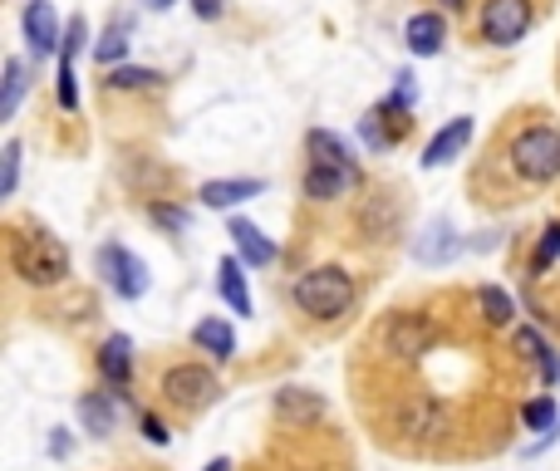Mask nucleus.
Here are the masks:
<instances>
[{
    "mask_svg": "<svg viewBox=\"0 0 560 471\" xmlns=\"http://www.w3.org/2000/svg\"><path fill=\"white\" fill-rule=\"evenodd\" d=\"M10 265L25 285H59L69 275V251L59 235H49L45 226H15L10 231Z\"/></svg>",
    "mask_w": 560,
    "mask_h": 471,
    "instance_id": "obj_1",
    "label": "nucleus"
},
{
    "mask_svg": "<svg viewBox=\"0 0 560 471\" xmlns=\"http://www.w3.org/2000/svg\"><path fill=\"white\" fill-rule=\"evenodd\" d=\"M290 300L300 314H314V319H339L354 304V280L339 270V265H314L300 280L290 285Z\"/></svg>",
    "mask_w": 560,
    "mask_h": 471,
    "instance_id": "obj_2",
    "label": "nucleus"
},
{
    "mask_svg": "<svg viewBox=\"0 0 560 471\" xmlns=\"http://www.w3.org/2000/svg\"><path fill=\"white\" fill-rule=\"evenodd\" d=\"M511 167H516L521 182H556L560 177V128H521L511 137Z\"/></svg>",
    "mask_w": 560,
    "mask_h": 471,
    "instance_id": "obj_3",
    "label": "nucleus"
},
{
    "mask_svg": "<svg viewBox=\"0 0 560 471\" xmlns=\"http://www.w3.org/2000/svg\"><path fill=\"white\" fill-rule=\"evenodd\" d=\"M98 275H104V285L118 294V300H138V294H147V265L118 241L98 245Z\"/></svg>",
    "mask_w": 560,
    "mask_h": 471,
    "instance_id": "obj_4",
    "label": "nucleus"
},
{
    "mask_svg": "<svg viewBox=\"0 0 560 471\" xmlns=\"http://www.w3.org/2000/svg\"><path fill=\"white\" fill-rule=\"evenodd\" d=\"M216 378H212V369H196V363H177V369H167L163 373V398L167 402H177V408H187V412H196V408H206V402H216Z\"/></svg>",
    "mask_w": 560,
    "mask_h": 471,
    "instance_id": "obj_5",
    "label": "nucleus"
},
{
    "mask_svg": "<svg viewBox=\"0 0 560 471\" xmlns=\"http://www.w3.org/2000/svg\"><path fill=\"white\" fill-rule=\"evenodd\" d=\"M531 20H536L531 15V0H487V5H481V39L507 49L526 35Z\"/></svg>",
    "mask_w": 560,
    "mask_h": 471,
    "instance_id": "obj_6",
    "label": "nucleus"
},
{
    "mask_svg": "<svg viewBox=\"0 0 560 471\" xmlns=\"http://www.w3.org/2000/svg\"><path fill=\"white\" fill-rule=\"evenodd\" d=\"M349 186H359V162L310 157V172H305V196L310 202H339V196H349Z\"/></svg>",
    "mask_w": 560,
    "mask_h": 471,
    "instance_id": "obj_7",
    "label": "nucleus"
},
{
    "mask_svg": "<svg viewBox=\"0 0 560 471\" xmlns=\"http://www.w3.org/2000/svg\"><path fill=\"white\" fill-rule=\"evenodd\" d=\"M20 25H25V45H29V55H59L64 49V29H59V20H55V10H49V0H29L25 5V15H20Z\"/></svg>",
    "mask_w": 560,
    "mask_h": 471,
    "instance_id": "obj_8",
    "label": "nucleus"
},
{
    "mask_svg": "<svg viewBox=\"0 0 560 471\" xmlns=\"http://www.w3.org/2000/svg\"><path fill=\"white\" fill-rule=\"evenodd\" d=\"M383 343H389V353H398V359H418L432 343V324L422 319V314H393L389 329H383Z\"/></svg>",
    "mask_w": 560,
    "mask_h": 471,
    "instance_id": "obj_9",
    "label": "nucleus"
},
{
    "mask_svg": "<svg viewBox=\"0 0 560 471\" xmlns=\"http://www.w3.org/2000/svg\"><path fill=\"white\" fill-rule=\"evenodd\" d=\"M261 192H265L261 177H226V182H206L196 196H202V206H212V212H231V206L251 202V196H261Z\"/></svg>",
    "mask_w": 560,
    "mask_h": 471,
    "instance_id": "obj_10",
    "label": "nucleus"
},
{
    "mask_svg": "<svg viewBox=\"0 0 560 471\" xmlns=\"http://www.w3.org/2000/svg\"><path fill=\"white\" fill-rule=\"evenodd\" d=\"M98 373L114 388H128V378H133V343H128V334H108L98 343Z\"/></svg>",
    "mask_w": 560,
    "mask_h": 471,
    "instance_id": "obj_11",
    "label": "nucleus"
},
{
    "mask_svg": "<svg viewBox=\"0 0 560 471\" xmlns=\"http://www.w3.org/2000/svg\"><path fill=\"white\" fill-rule=\"evenodd\" d=\"M226 235L236 241V251H241V261H246V265H271L275 255H281V251H275L271 235H261V226H251L246 216H236V221L226 226Z\"/></svg>",
    "mask_w": 560,
    "mask_h": 471,
    "instance_id": "obj_12",
    "label": "nucleus"
},
{
    "mask_svg": "<svg viewBox=\"0 0 560 471\" xmlns=\"http://www.w3.org/2000/svg\"><path fill=\"white\" fill-rule=\"evenodd\" d=\"M472 143V118H452L442 133H432V143L422 147V167H442Z\"/></svg>",
    "mask_w": 560,
    "mask_h": 471,
    "instance_id": "obj_13",
    "label": "nucleus"
},
{
    "mask_svg": "<svg viewBox=\"0 0 560 471\" xmlns=\"http://www.w3.org/2000/svg\"><path fill=\"white\" fill-rule=\"evenodd\" d=\"M403 39H408V49L418 59H432L442 49V39H448V25H442V15H432V10H418V15L408 20V29H403Z\"/></svg>",
    "mask_w": 560,
    "mask_h": 471,
    "instance_id": "obj_14",
    "label": "nucleus"
},
{
    "mask_svg": "<svg viewBox=\"0 0 560 471\" xmlns=\"http://www.w3.org/2000/svg\"><path fill=\"white\" fill-rule=\"evenodd\" d=\"M324 412V398L310 388H281L275 392V418L281 422H314Z\"/></svg>",
    "mask_w": 560,
    "mask_h": 471,
    "instance_id": "obj_15",
    "label": "nucleus"
},
{
    "mask_svg": "<svg viewBox=\"0 0 560 471\" xmlns=\"http://www.w3.org/2000/svg\"><path fill=\"white\" fill-rule=\"evenodd\" d=\"M457 235H452V226L448 221H432L428 231L418 235V245H413V255H418L422 265H442V261H452V255H457Z\"/></svg>",
    "mask_w": 560,
    "mask_h": 471,
    "instance_id": "obj_16",
    "label": "nucleus"
},
{
    "mask_svg": "<svg viewBox=\"0 0 560 471\" xmlns=\"http://www.w3.org/2000/svg\"><path fill=\"white\" fill-rule=\"evenodd\" d=\"M79 422H84L94 437H104V432H114L118 422V402L114 392H79Z\"/></svg>",
    "mask_w": 560,
    "mask_h": 471,
    "instance_id": "obj_17",
    "label": "nucleus"
},
{
    "mask_svg": "<svg viewBox=\"0 0 560 471\" xmlns=\"http://www.w3.org/2000/svg\"><path fill=\"white\" fill-rule=\"evenodd\" d=\"M192 343H196V349L212 353L216 363L231 359V353H236V334H231V324H226V319H202V324L192 329Z\"/></svg>",
    "mask_w": 560,
    "mask_h": 471,
    "instance_id": "obj_18",
    "label": "nucleus"
},
{
    "mask_svg": "<svg viewBox=\"0 0 560 471\" xmlns=\"http://www.w3.org/2000/svg\"><path fill=\"white\" fill-rule=\"evenodd\" d=\"M216 290H222V300L231 304L236 314H251V290H246V275H241V265H236V255L222 261V270H216Z\"/></svg>",
    "mask_w": 560,
    "mask_h": 471,
    "instance_id": "obj_19",
    "label": "nucleus"
},
{
    "mask_svg": "<svg viewBox=\"0 0 560 471\" xmlns=\"http://www.w3.org/2000/svg\"><path fill=\"white\" fill-rule=\"evenodd\" d=\"M516 343H521V349L531 353V359H536V369H540V383H546V388H556V383H560V359H556V353L546 349V339H540L536 329H516Z\"/></svg>",
    "mask_w": 560,
    "mask_h": 471,
    "instance_id": "obj_20",
    "label": "nucleus"
},
{
    "mask_svg": "<svg viewBox=\"0 0 560 471\" xmlns=\"http://www.w3.org/2000/svg\"><path fill=\"white\" fill-rule=\"evenodd\" d=\"M477 304H481V314H487V324H511L516 319V304H511V294L501 290V285H481L477 290Z\"/></svg>",
    "mask_w": 560,
    "mask_h": 471,
    "instance_id": "obj_21",
    "label": "nucleus"
},
{
    "mask_svg": "<svg viewBox=\"0 0 560 471\" xmlns=\"http://www.w3.org/2000/svg\"><path fill=\"white\" fill-rule=\"evenodd\" d=\"M123 55H128V20H114V25L104 29V39L94 45V59H98V64L114 69V59L123 64Z\"/></svg>",
    "mask_w": 560,
    "mask_h": 471,
    "instance_id": "obj_22",
    "label": "nucleus"
},
{
    "mask_svg": "<svg viewBox=\"0 0 560 471\" xmlns=\"http://www.w3.org/2000/svg\"><path fill=\"white\" fill-rule=\"evenodd\" d=\"M438 418H442V408H438V402H428V398H413L408 408L398 412L403 432H432V427H438Z\"/></svg>",
    "mask_w": 560,
    "mask_h": 471,
    "instance_id": "obj_23",
    "label": "nucleus"
},
{
    "mask_svg": "<svg viewBox=\"0 0 560 471\" xmlns=\"http://www.w3.org/2000/svg\"><path fill=\"white\" fill-rule=\"evenodd\" d=\"M20 98H25V64L5 59V94H0V118H15Z\"/></svg>",
    "mask_w": 560,
    "mask_h": 471,
    "instance_id": "obj_24",
    "label": "nucleus"
},
{
    "mask_svg": "<svg viewBox=\"0 0 560 471\" xmlns=\"http://www.w3.org/2000/svg\"><path fill=\"white\" fill-rule=\"evenodd\" d=\"M521 422H526V427H536V432H556V422H560V408H556V398H536V402H526V408H521Z\"/></svg>",
    "mask_w": 560,
    "mask_h": 471,
    "instance_id": "obj_25",
    "label": "nucleus"
},
{
    "mask_svg": "<svg viewBox=\"0 0 560 471\" xmlns=\"http://www.w3.org/2000/svg\"><path fill=\"white\" fill-rule=\"evenodd\" d=\"M153 84H157L153 69H133V64L108 69V88H153Z\"/></svg>",
    "mask_w": 560,
    "mask_h": 471,
    "instance_id": "obj_26",
    "label": "nucleus"
},
{
    "mask_svg": "<svg viewBox=\"0 0 560 471\" xmlns=\"http://www.w3.org/2000/svg\"><path fill=\"white\" fill-rule=\"evenodd\" d=\"M560 261V221H550L546 226V235H540V245H536V261H531V270H546V265H556Z\"/></svg>",
    "mask_w": 560,
    "mask_h": 471,
    "instance_id": "obj_27",
    "label": "nucleus"
},
{
    "mask_svg": "<svg viewBox=\"0 0 560 471\" xmlns=\"http://www.w3.org/2000/svg\"><path fill=\"white\" fill-rule=\"evenodd\" d=\"M59 108H79V84H74V55H59Z\"/></svg>",
    "mask_w": 560,
    "mask_h": 471,
    "instance_id": "obj_28",
    "label": "nucleus"
},
{
    "mask_svg": "<svg viewBox=\"0 0 560 471\" xmlns=\"http://www.w3.org/2000/svg\"><path fill=\"white\" fill-rule=\"evenodd\" d=\"M147 216H153L157 226H167V231H182V226H187V212H177V206H163V202L147 206Z\"/></svg>",
    "mask_w": 560,
    "mask_h": 471,
    "instance_id": "obj_29",
    "label": "nucleus"
},
{
    "mask_svg": "<svg viewBox=\"0 0 560 471\" xmlns=\"http://www.w3.org/2000/svg\"><path fill=\"white\" fill-rule=\"evenodd\" d=\"M15 182H20V143H5V182H0V192H15Z\"/></svg>",
    "mask_w": 560,
    "mask_h": 471,
    "instance_id": "obj_30",
    "label": "nucleus"
},
{
    "mask_svg": "<svg viewBox=\"0 0 560 471\" xmlns=\"http://www.w3.org/2000/svg\"><path fill=\"white\" fill-rule=\"evenodd\" d=\"M143 437L163 447V442H167V427H163V418H143Z\"/></svg>",
    "mask_w": 560,
    "mask_h": 471,
    "instance_id": "obj_31",
    "label": "nucleus"
},
{
    "mask_svg": "<svg viewBox=\"0 0 560 471\" xmlns=\"http://www.w3.org/2000/svg\"><path fill=\"white\" fill-rule=\"evenodd\" d=\"M192 10L202 20H216V15H222V0H192Z\"/></svg>",
    "mask_w": 560,
    "mask_h": 471,
    "instance_id": "obj_32",
    "label": "nucleus"
},
{
    "mask_svg": "<svg viewBox=\"0 0 560 471\" xmlns=\"http://www.w3.org/2000/svg\"><path fill=\"white\" fill-rule=\"evenodd\" d=\"M147 10H167V5H177V0H143Z\"/></svg>",
    "mask_w": 560,
    "mask_h": 471,
    "instance_id": "obj_33",
    "label": "nucleus"
},
{
    "mask_svg": "<svg viewBox=\"0 0 560 471\" xmlns=\"http://www.w3.org/2000/svg\"><path fill=\"white\" fill-rule=\"evenodd\" d=\"M206 471H231V461H226V457H216V461H212V467H206Z\"/></svg>",
    "mask_w": 560,
    "mask_h": 471,
    "instance_id": "obj_34",
    "label": "nucleus"
},
{
    "mask_svg": "<svg viewBox=\"0 0 560 471\" xmlns=\"http://www.w3.org/2000/svg\"><path fill=\"white\" fill-rule=\"evenodd\" d=\"M448 5H462V0H448Z\"/></svg>",
    "mask_w": 560,
    "mask_h": 471,
    "instance_id": "obj_35",
    "label": "nucleus"
}]
</instances>
